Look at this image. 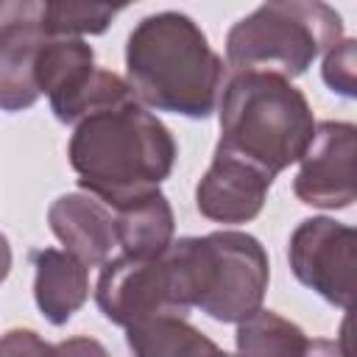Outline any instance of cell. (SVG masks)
Segmentation results:
<instances>
[{"label":"cell","mask_w":357,"mask_h":357,"mask_svg":"<svg viewBox=\"0 0 357 357\" xmlns=\"http://www.w3.org/2000/svg\"><path fill=\"white\" fill-rule=\"evenodd\" d=\"M123 6H98V3H50L45 0V22L53 36H84L103 33Z\"/></svg>","instance_id":"2e32d148"},{"label":"cell","mask_w":357,"mask_h":357,"mask_svg":"<svg viewBox=\"0 0 357 357\" xmlns=\"http://www.w3.org/2000/svg\"><path fill=\"white\" fill-rule=\"evenodd\" d=\"M324 84L343 95V98H354V39H340L332 50L324 53Z\"/></svg>","instance_id":"e0dca14e"},{"label":"cell","mask_w":357,"mask_h":357,"mask_svg":"<svg viewBox=\"0 0 357 357\" xmlns=\"http://www.w3.org/2000/svg\"><path fill=\"white\" fill-rule=\"evenodd\" d=\"M53 33L45 0H0V109L25 112L39 100L36 59Z\"/></svg>","instance_id":"9c48e42d"},{"label":"cell","mask_w":357,"mask_h":357,"mask_svg":"<svg viewBox=\"0 0 357 357\" xmlns=\"http://www.w3.org/2000/svg\"><path fill=\"white\" fill-rule=\"evenodd\" d=\"M0 357H56V346L33 329H8L0 335Z\"/></svg>","instance_id":"ac0fdd59"},{"label":"cell","mask_w":357,"mask_h":357,"mask_svg":"<svg viewBox=\"0 0 357 357\" xmlns=\"http://www.w3.org/2000/svg\"><path fill=\"white\" fill-rule=\"evenodd\" d=\"M67 156L78 184L109 209H117L159 190L173 170L176 139L137 98H126L81 117Z\"/></svg>","instance_id":"6da1fadb"},{"label":"cell","mask_w":357,"mask_h":357,"mask_svg":"<svg viewBox=\"0 0 357 357\" xmlns=\"http://www.w3.org/2000/svg\"><path fill=\"white\" fill-rule=\"evenodd\" d=\"M187 307L220 324H240L262 310L271 262L262 243L245 231H212L173 240L165 251Z\"/></svg>","instance_id":"277c9868"},{"label":"cell","mask_w":357,"mask_h":357,"mask_svg":"<svg viewBox=\"0 0 357 357\" xmlns=\"http://www.w3.org/2000/svg\"><path fill=\"white\" fill-rule=\"evenodd\" d=\"M220 139L215 151L245 159L271 178L298 162L315 117L301 89L271 73H226L218 98Z\"/></svg>","instance_id":"3957f363"},{"label":"cell","mask_w":357,"mask_h":357,"mask_svg":"<svg viewBox=\"0 0 357 357\" xmlns=\"http://www.w3.org/2000/svg\"><path fill=\"white\" fill-rule=\"evenodd\" d=\"M357 128L346 120H324L315 126L312 139L298 159L301 167L293 178V192L301 204L318 209H346L357 198L354 181Z\"/></svg>","instance_id":"ba28073f"},{"label":"cell","mask_w":357,"mask_h":357,"mask_svg":"<svg viewBox=\"0 0 357 357\" xmlns=\"http://www.w3.org/2000/svg\"><path fill=\"white\" fill-rule=\"evenodd\" d=\"M271 184L273 178L259 167L215 151L212 165L195 187V206L215 223H248L262 212Z\"/></svg>","instance_id":"30bf717a"},{"label":"cell","mask_w":357,"mask_h":357,"mask_svg":"<svg viewBox=\"0 0 357 357\" xmlns=\"http://www.w3.org/2000/svg\"><path fill=\"white\" fill-rule=\"evenodd\" d=\"M304 357H349V354L343 351V346H340L337 340H326V337H312V340H307Z\"/></svg>","instance_id":"ffe728a7"},{"label":"cell","mask_w":357,"mask_h":357,"mask_svg":"<svg viewBox=\"0 0 357 357\" xmlns=\"http://www.w3.org/2000/svg\"><path fill=\"white\" fill-rule=\"evenodd\" d=\"M126 343L134 357H234L187 318H156L128 326Z\"/></svg>","instance_id":"5bb4252c"},{"label":"cell","mask_w":357,"mask_h":357,"mask_svg":"<svg viewBox=\"0 0 357 357\" xmlns=\"http://www.w3.org/2000/svg\"><path fill=\"white\" fill-rule=\"evenodd\" d=\"M307 335L273 310H257L237 324V357H304Z\"/></svg>","instance_id":"9a60e30c"},{"label":"cell","mask_w":357,"mask_h":357,"mask_svg":"<svg viewBox=\"0 0 357 357\" xmlns=\"http://www.w3.org/2000/svg\"><path fill=\"white\" fill-rule=\"evenodd\" d=\"M50 231L67 254L89 265H106L117 248L112 209L89 192H64L47 209Z\"/></svg>","instance_id":"8fae6325"},{"label":"cell","mask_w":357,"mask_h":357,"mask_svg":"<svg viewBox=\"0 0 357 357\" xmlns=\"http://www.w3.org/2000/svg\"><path fill=\"white\" fill-rule=\"evenodd\" d=\"M126 75L142 106L204 120L218 109L226 64L192 17L156 11L128 33Z\"/></svg>","instance_id":"7a4b0ae2"},{"label":"cell","mask_w":357,"mask_h":357,"mask_svg":"<svg viewBox=\"0 0 357 357\" xmlns=\"http://www.w3.org/2000/svg\"><path fill=\"white\" fill-rule=\"evenodd\" d=\"M36 268L33 298L39 312L53 324H67L89 296V271L81 259L59 248H42L31 254Z\"/></svg>","instance_id":"7c38bea8"},{"label":"cell","mask_w":357,"mask_h":357,"mask_svg":"<svg viewBox=\"0 0 357 357\" xmlns=\"http://www.w3.org/2000/svg\"><path fill=\"white\" fill-rule=\"evenodd\" d=\"M354 245L357 234L351 226L332 218H307L290 234L287 262L304 287L349 310L354 298Z\"/></svg>","instance_id":"52a82bcc"},{"label":"cell","mask_w":357,"mask_h":357,"mask_svg":"<svg viewBox=\"0 0 357 357\" xmlns=\"http://www.w3.org/2000/svg\"><path fill=\"white\" fill-rule=\"evenodd\" d=\"M343 39L340 14L318 0H282L254 8L226 33L229 73L296 78Z\"/></svg>","instance_id":"5b68a950"},{"label":"cell","mask_w":357,"mask_h":357,"mask_svg":"<svg viewBox=\"0 0 357 357\" xmlns=\"http://www.w3.org/2000/svg\"><path fill=\"white\" fill-rule=\"evenodd\" d=\"M112 215H114L117 248H123L126 257L148 259V257H162L170 248L176 220L165 192L153 190L148 195H139L112 209Z\"/></svg>","instance_id":"4fadbf2b"},{"label":"cell","mask_w":357,"mask_h":357,"mask_svg":"<svg viewBox=\"0 0 357 357\" xmlns=\"http://www.w3.org/2000/svg\"><path fill=\"white\" fill-rule=\"evenodd\" d=\"M8 271H11V245H8V240H6V234L0 231V284L6 282V276H8Z\"/></svg>","instance_id":"44dd1931"},{"label":"cell","mask_w":357,"mask_h":357,"mask_svg":"<svg viewBox=\"0 0 357 357\" xmlns=\"http://www.w3.org/2000/svg\"><path fill=\"white\" fill-rule=\"evenodd\" d=\"M56 357H112V354L100 340L78 335V337H67L56 343Z\"/></svg>","instance_id":"d6986e66"},{"label":"cell","mask_w":357,"mask_h":357,"mask_svg":"<svg viewBox=\"0 0 357 357\" xmlns=\"http://www.w3.org/2000/svg\"><path fill=\"white\" fill-rule=\"evenodd\" d=\"M95 301L112 324L126 329L156 318H187L190 312L165 254L109 259L98 276Z\"/></svg>","instance_id":"8992f818"}]
</instances>
